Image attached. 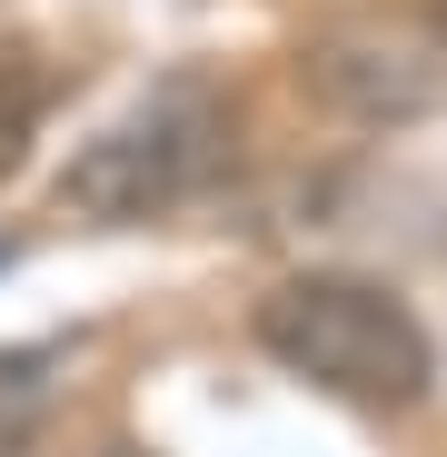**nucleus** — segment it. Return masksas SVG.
<instances>
[{"instance_id":"obj_1","label":"nucleus","mask_w":447,"mask_h":457,"mask_svg":"<svg viewBox=\"0 0 447 457\" xmlns=\"http://www.w3.org/2000/svg\"><path fill=\"white\" fill-rule=\"evenodd\" d=\"M259 348L348 408H418L437 378V348L408 319V298H388L378 278H348V269L278 278L259 298Z\"/></svg>"},{"instance_id":"obj_2","label":"nucleus","mask_w":447,"mask_h":457,"mask_svg":"<svg viewBox=\"0 0 447 457\" xmlns=\"http://www.w3.org/2000/svg\"><path fill=\"white\" fill-rule=\"evenodd\" d=\"M229 129H239L229 90L199 80V70H179V80H160L129 120H110L80 160H70L60 199L90 209V219H120V228H129V219H160V209H179V199H199V189L219 179Z\"/></svg>"},{"instance_id":"obj_3","label":"nucleus","mask_w":447,"mask_h":457,"mask_svg":"<svg viewBox=\"0 0 447 457\" xmlns=\"http://www.w3.org/2000/svg\"><path fill=\"white\" fill-rule=\"evenodd\" d=\"M40 110H50V70H40L30 50H0V170H21Z\"/></svg>"},{"instance_id":"obj_4","label":"nucleus","mask_w":447,"mask_h":457,"mask_svg":"<svg viewBox=\"0 0 447 457\" xmlns=\"http://www.w3.org/2000/svg\"><path fill=\"white\" fill-rule=\"evenodd\" d=\"M40 408H50V358L40 348H11V358H0V457L30 447Z\"/></svg>"},{"instance_id":"obj_5","label":"nucleus","mask_w":447,"mask_h":457,"mask_svg":"<svg viewBox=\"0 0 447 457\" xmlns=\"http://www.w3.org/2000/svg\"><path fill=\"white\" fill-rule=\"evenodd\" d=\"M427 21H437V40H447V0H427Z\"/></svg>"}]
</instances>
